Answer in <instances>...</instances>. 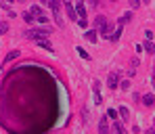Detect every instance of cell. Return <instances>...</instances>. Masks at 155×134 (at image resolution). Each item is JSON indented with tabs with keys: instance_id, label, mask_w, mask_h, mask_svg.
I'll return each mask as SVG.
<instances>
[{
	"instance_id": "obj_2",
	"label": "cell",
	"mask_w": 155,
	"mask_h": 134,
	"mask_svg": "<svg viewBox=\"0 0 155 134\" xmlns=\"http://www.w3.org/2000/svg\"><path fill=\"white\" fill-rule=\"evenodd\" d=\"M48 6L52 8V17H54L57 27H63V25H65V21H63V15H61V0H51Z\"/></svg>"
},
{
	"instance_id": "obj_29",
	"label": "cell",
	"mask_w": 155,
	"mask_h": 134,
	"mask_svg": "<svg viewBox=\"0 0 155 134\" xmlns=\"http://www.w3.org/2000/svg\"><path fill=\"white\" fill-rule=\"evenodd\" d=\"M88 4H90V6H97V4H99V0H88Z\"/></svg>"
},
{
	"instance_id": "obj_27",
	"label": "cell",
	"mask_w": 155,
	"mask_h": 134,
	"mask_svg": "<svg viewBox=\"0 0 155 134\" xmlns=\"http://www.w3.org/2000/svg\"><path fill=\"white\" fill-rule=\"evenodd\" d=\"M78 25L82 27V29H86V27H88V21H86V19H78Z\"/></svg>"
},
{
	"instance_id": "obj_18",
	"label": "cell",
	"mask_w": 155,
	"mask_h": 134,
	"mask_svg": "<svg viewBox=\"0 0 155 134\" xmlns=\"http://www.w3.org/2000/svg\"><path fill=\"white\" fill-rule=\"evenodd\" d=\"M117 111H120V117H122L124 122H126V119H130V111H128V107H120Z\"/></svg>"
},
{
	"instance_id": "obj_20",
	"label": "cell",
	"mask_w": 155,
	"mask_h": 134,
	"mask_svg": "<svg viewBox=\"0 0 155 134\" xmlns=\"http://www.w3.org/2000/svg\"><path fill=\"white\" fill-rule=\"evenodd\" d=\"M76 53L80 54V57H82V59H86V61H88V59H90V54L86 53V51H84V48H82V46H78V48H76Z\"/></svg>"
},
{
	"instance_id": "obj_25",
	"label": "cell",
	"mask_w": 155,
	"mask_h": 134,
	"mask_svg": "<svg viewBox=\"0 0 155 134\" xmlns=\"http://www.w3.org/2000/svg\"><path fill=\"white\" fill-rule=\"evenodd\" d=\"M153 29H145V38H147V40H151V42H153Z\"/></svg>"
},
{
	"instance_id": "obj_11",
	"label": "cell",
	"mask_w": 155,
	"mask_h": 134,
	"mask_svg": "<svg viewBox=\"0 0 155 134\" xmlns=\"http://www.w3.org/2000/svg\"><path fill=\"white\" fill-rule=\"evenodd\" d=\"M76 13H78V19H86V6L82 4V0L76 4Z\"/></svg>"
},
{
	"instance_id": "obj_13",
	"label": "cell",
	"mask_w": 155,
	"mask_h": 134,
	"mask_svg": "<svg viewBox=\"0 0 155 134\" xmlns=\"http://www.w3.org/2000/svg\"><path fill=\"white\" fill-rule=\"evenodd\" d=\"M38 46H40V48H44V51H48V53H52L51 40H40V42H38Z\"/></svg>"
},
{
	"instance_id": "obj_16",
	"label": "cell",
	"mask_w": 155,
	"mask_h": 134,
	"mask_svg": "<svg viewBox=\"0 0 155 134\" xmlns=\"http://www.w3.org/2000/svg\"><path fill=\"white\" fill-rule=\"evenodd\" d=\"M113 134H128L126 130H124L122 122H115V124H113Z\"/></svg>"
},
{
	"instance_id": "obj_1",
	"label": "cell",
	"mask_w": 155,
	"mask_h": 134,
	"mask_svg": "<svg viewBox=\"0 0 155 134\" xmlns=\"http://www.w3.org/2000/svg\"><path fill=\"white\" fill-rule=\"evenodd\" d=\"M52 27H29L23 31V36H25L27 40H36V42H40V40H48V36H51Z\"/></svg>"
},
{
	"instance_id": "obj_17",
	"label": "cell",
	"mask_w": 155,
	"mask_h": 134,
	"mask_svg": "<svg viewBox=\"0 0 155 134\" xmlns=\"http://www.w3.org/2000/svg\"><path fill=\"white\" fill-rule=\"evenodd\" d=\"M130 19H132V11H128V13H124L122 17H120V25H126Z\"/></svg>"
},
{
	"instance_id": "obj_8",
	"label": "cell",
	"mask_w": 155,
	"mask_h": 134,
	"mask_svg": "<svg viewBox=\"0 0 155 134\" xmlns=\"http://www.w3.org/2000/svg\"><path fill=\"white\" fill-rule=\"evenodd\" d=\"M92 92H94V103L101 105L103 103V96H101V84L99 82H92Z\"/></svg>"
},
{
	"instance_id": "obj_32",
	"label": "cell",
	"mask_w": 155,
	"mask_h": 134,
	"mask_svg": "<svg viewBox=\"0 0 155 134\" xmlns=\"http://www.w3.org/2000/svg\"><path fill=\"white\" fill-rule=\"evenodd\" d=\"M40 2H42L44 6H48V2H51V0H40Z\"/></svg>"
},
{
	"instance_id": "obj_30",
	"label": "cell",
	"mask_w": 155,
	"mask_h": 134,
	"mask_svg": "<svg viewBox=\"0 0 155 134\" xmlns=\"http://www.w3.org/2000/svg\"><path fill=\"white\" fill-rule=\"evenodd\" d=\"M151 84H153V90H155V71L151 74Z\"/></svg>"
},
{
	"instance_id": "obj_7",
	"label": "cell",
	"mask_w": 155,
	"mask_h": 134,
	"mask_svg": "<svg viewBox=\"0 0 155 134\" xmlns=\"http://www.w3.org/2000/svg\"><path fill=\"white\" fill-rule=\"evenodd\" d=\"M99 134H109V117H99Z\"/></svg>"
},
{
	"instance_id": "obj_28",
	"label": "cell",
	"mask_w": 155,
	"mask_h": 134,
	"mask_svg": "<svg viewBox=\"0 0 155 134\" xmlns=\"http://www.w3.org/2000/svg\"><path fill=\"white\" fill-rule=\"evenodd\" d=\"M132 99H134V101H136V103H138V101H143V96H140V94H138V92H134V94H132Z\"/></svg>"
},
{
	"instance_id": "obj_34",
	"label": "cell",
	"mask_w": 155,
	"mask_h": 134,
	"mask_svg": "<svg viewBox=\"0 0 155 134\" xmlns=\"http://www.w3.org/2000/svg\"><path fill=\"white\" fill-rule=\"evenodd\" d=\"M153 128H155V117H153Z\"/></svg>"
},
{
	"instance_id": "obj_23",
	"label": "cell",
	"mask_w": 155,
	"mask_h": 134,
	"mask_svg": "<svg viewBox=\"0 0 155 134\" xmlns=\"http://www.w3.org/2000/svg\"><path fill=\"white\" fill-rule=\"evenodd\" d=\"M6 31H8V23L6 21H0V36H4Z\"/></svg>"
},
{
	"instance_id": "obj_26",
	"label": "cell",
	"mask_w": 155,
	"mask_h": 134,
	"mask_svg": "<svg viewBox=\"0 0 155 134\" xmlns=\"http://www.w3.org/2000/svg\"><path fill=\"white\" fill-rule=\"evenodd\" d=\"M120 88H122V90H130V82H128V80L120 82Z\"/></svg>"
},
{
	"instance_id": "obj_33",
	"label": "cell",
	"mask_w": 155,
	"mask_h": 134,
	"mask_svg": "<svg viewBox=\"0 0 155 134\" xmlns=\"http://www.w3.org/2000/svg\"><path fill=\"white\" fill-rule=\"evenodd\" d=\"M13 2H25V0H13Z\"/></svg>"
},
{
	"instance_id": "obj_15",
	"label": "cell",
	"mask_w": 155,
	"mask_h": 134,
	"mask_svg": "<svg viewBox=\"0 0 155 134\" xmlns=\"http://www.w3.org/2000/svg\"><path fill=\"white\" fill-rule=\"evenodd\" d=\"M84 38H86L88 42H97V31H94V29H88V31L84 34Z\"/></svg>"
},
{
	"instance_id": "obj_9",
	"label": "cell",
	"mask_w": 155,
	"mask_h": 134,
	"mask_svg": "<svg viewBox=\"0 0 155 134\" xmlns=\"http://www.w3.org/2000/svg\"><path fill=\"white\" fill-rule=\"evenodd\" d=\"M143 105H145V107H153L155 105V94L153 92H147V94H143Z\"/></svg>"
},
{
	"instance_id": "obj_31",
	"label": "cell",
	"mask_w": 155,
	"mask_h": 134,
	"mask_svg": "<svg viewBox=\"0 0 155 134\" xmlns=\"http://www.w3.org/2000/svg\"><path fill=\"white\" fill-rule=\"evenodd\" d=\"M145 134H155V128H147V132Z\"/></svg>"
},
{
	"instance_id": "obj_22",
	"label": "cell",
	"mask_w": 155,
	"mask_h": 134,
	"mask_svg": "<svg viewBox=\"0 0 155 134\" xmlns=\"http://www.w3.org/2000/svg\"><path fill=\"white\" fill-rule=\"evenodd\" d=\"M128 4L132 6V11H136V8H138V6L143 4V0H128Z\"/></svg>"
},
{
	"instance_id": "obj_6",
	"label": "cell",
	"mask_w": 155,
	"mask_h": 134,
	"mask_svg": "<svg viewBox=\"0 0 155 134\" xmlns=\"http://www.w3.org/2000/svg\"><path fill=\"white\" fill-rule=\"evenodd\" d=\"M63 6H65V13H67V17H69L71 21H76V23H78V13H76V6H74V4H71L69 0H65V2H63Z\"/></svg>"
},
{
	"instance_id": "obj_10",
	"label": "cell",
	"mask_w": 155,
	"mask_h": 134,
	"mask_svg": "<svg viewBox=\"0 0 155 134\" xmlns=\"http://www.w3.org/2000/svg\"><path fill=\"white\" fill-rule=\"evenodd\" d=\"M122 27L124 25H117L111 34H109V40H111V42H120V38H122Z\"/></svg>"
},
{
	"instance_id": "obj_21",
	"label": "cell",
	"mask_w": 155,
	"mask_h": 134,
	"mask_svg": "<svg viewBox=\"0 0 155 134\" xmlns=\"http://www.w3.org/2000/svg\"><path fill=\"white\" fill-rule=\"evenodd\" d=\"M117 115H120V111H115V109H109L107 111V117L109 119H117Z\"/></svg>"
},
{
	"instance_id": "obj_19",
	"label": "cell",
	"mask_w": 155,
	"mask_h": 134,
	"mask_svg": "<svg viewBox=\"0 0 155 134\" xmlns=\"http://www.w3.org/2000/svg\"><path fill=\"white\" fill-rule=\"evenodd\" d=\"M17 57H19V51L15 48V51H11V53L6 54V59H4V63H11V61H13V59H17Z\"/></svg>"
},
{
	"instance_id": "obj_5",
	"label": "cell",
	"mask_w": 155,
	"mask_h": 134,
	"mask_svg": "<svg viewBox=\"0 0 155 134\" xmlns=\"http://www.w3.org/2000/svg\"><path fill=\"white\" fill-rule=\"evenodd\" d=\"M107 86H109L111 90L120 88V71H111V74H109V78H107Z\"/></svg>"
},
{
	"instance_id": "obj_14",
	"label": "cell",
	"mask_w": 155,
	"mask_h": 134,
	"mask_svg": "<svg viewBox=\"0 0 155 134\" xmlns=\"http://www.w3.org/2000/svg\"><path fill=\"white\" fill-rule=\"evenodd\" d=\"M21 17H23V21H25V23H29V25H34V23H36V19H34V15H31L29 11H25Z\"/></svg>"
},
{
	"instance_id": "obj_24",
	"label": "cell",
	"mask_w": 155,
	"mask_h": 134,
	"mask_svg": "<svg viewBox=\"0 0 155 134\" xmlns=\"http://www.w3.org/2000/svg\"><path fill=\"white\" fill-rule=\"evenodd\" d=\"M138 63H140V59H138V57H134V59L130 61V67H132V69H136V67H138Z\"/></svg>"
},
{
	"instance_id": "obj_35",
	"label": "cell",
	"mask_w": 155,
	"mask_h": 134,
	"mask_svg": "<svg viewBox=\"0 0 155 134\" xmlns=\"http://www.w3.org/2000/svg\"><path fill=\"white\" fill-rule=\"evenodd\" d=\"M113 2H115V0H113Z\"/></svg>"
},
{
	"instance_id": "obj_4",
	"label": "cell",
	"mask_w": 155,
	"mask_h": 134,
	"mask_svg": "<svg viewBox=\"0 0 155 134\" xmlns=\"http://www.w3.org/2000/svg\"><path fill=\"white\" fill-rule=\"evenodd\" d=\"M29 13L34 15V19H36L38 23H48V17H46V13L42 11V6H40V4H31Z\"/></svg>"
},
{
	"instance_id": "obj_3",
	"label": "cell",
	"mask_w": 155,
	"mask_h": 134,
	"mask_svg": "<svg viewBox=\"0 0 155 134\" xmlns=\"http://www.w3.org/2000/svg\"><path fill=\"white\" fill-rule=\"evenodd\" d=\"M94 27L103 34L105 38H109V31H111V23L107 21V17H103V15H97L94 17Z\"/></svg>"
},
{
	"instance_id": "obj_12",
	"label": "cell",
	"mask_w": 155,
	"mask_h": 134,
	"mask_svg": "<svg viewBox=\"0 0 155 134\" xmlns=\"http://www.w3.org/2000/svg\"><path fill=\"white\" fill-rule=\"evenodd\" d=\"M143 51H145V53H149V54H155V44L151 42V40H147V42L143 44Z\"/></svg>"
}]
</instances>
